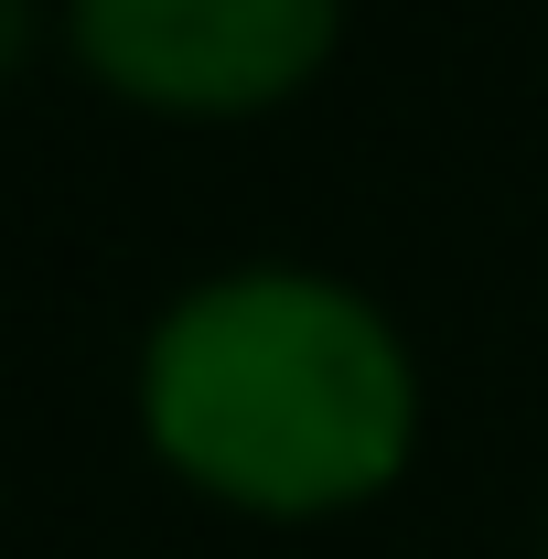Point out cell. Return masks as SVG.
I'll list each match as a JSON object with an SVG mask.
<instances>
[{
	"instance_id": "1",
	"label": "cell",
	"mask_w": 548,
	"mask_h": 559,
	"mask_svg": "<svg viewBox=\"0 0 548 559\" xmlns=\"http://www.w3.org/2000/svg\"><path fill=\"white\" fill-rule=\"evenodd\" d=\"M140 430L237 516H344L409 474L419 366L398 323L344 280L226 270L151 323Z\"/></svg>"
},
{
	"instance_id": "2",
	"label": "cell",
	"mask_w": 548,
	"mask_h": 559,
	"mask_svg": "<svg viewBox=\"0 0 548 559\" xmlns=\"http://www.w3.org/2000/svg\"><path fill=\"white\" fill-rule=\"evenodd\" d=\"M344 0H65V44L151 119H259L334 66Z\"/></svg>"
},
{
	"instance_id": "3",
	"label": "cell",
	"mask_w": 548,
	"mask_h": 559,
	"mask_svg": "<svg viewBox=\"0 0 548 559\" xmlns=\"http://www.w3.org/2000/svg\"><path fill=\"white\" fill-rule=\"evenodd\" d=\"M22 55H33V0H0V86L22 75Z\"/></svg>"
}]
</instances>
